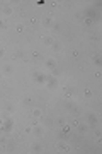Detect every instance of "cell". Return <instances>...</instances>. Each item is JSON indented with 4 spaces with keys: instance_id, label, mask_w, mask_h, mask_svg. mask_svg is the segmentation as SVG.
<instances>
[{
    "instance_id": "26",
    "label": "cell",
    "mask_w": 102,
    "mask_h": 154,
    "mask_svg": "<svg viewBox=\"0 0 102 154\" xmlns=\"http://www.w3.org/2000/svg\"><path fill=\"white\" fill-rule=\"evenodd\" d=\"M7 111H9V113H14V111H15V108H14L12 105H9V106H7Z\"/></svg>"
},
{
    "instance_id": "6",
    "label": "cell",
    "mask_w": 102,
    "mask_h": 154,
    "mask_svg": "<svg viewBox=\"0 0 102 154\" xmlns=\"http://www.w3.org/2000/svg\"><path fill=\"white\" fill-rule=\"evenodd\" d=\"M12 72H14V67H12L10 63H5V65H4V74H5V75H10Z\"/></svg>"
},
{
    "instance_id": "24",
    "label": "cell",
    "mask_w": 102,
    "mask_h": 154,
    "mask_svg": "<svg viewBox=\"0 0 102 154\" xmlns=\"http://www.w3.org/2000/svg\"><path fill=\"white\" fill-rule=\"evenodd\" d=\"M63 7H66V9H70V7H73V2H65V4H63Z\"/></svg>"
},
{
    "instance_id": "29",
    "label": "cell",
    "mask_w": 102,
    "mask_h": 154,
    "mask_svg": "<svg viewBox=\"0 0 102 154\" xmlns=\"http://www.w3.org/2000/svg\"><path fill=\"white\" fill-rule=\"evenodd\" d=\"M75 19H82V12H75Z\"/></svg>"
},
{
    "instance_id": "4",
    "label": "cell",
    "mask_w": 102,
    "mask_h": 154,
    "mask_svg": "<svg viewBox=\"0 0 102 154\" xmlns=\"http://www.w3.org/2000/svg\"><path fill=\"white\" fill-rule=\"evenodd\" d=\"M77 127H78V132H80V133H87V130H89L90 125H89V123H78Z\"/></svg>"
},
{
    "instance_id": "28",
    "label": "cell",
    "mask_w": 102,
    "mask_h": 154,
    "mask_svg": "<svg viewBox=\"0 0 102 154\" xmlns=\"http://www.w3.org/2000/svg\"><path fill=\"white\" fill-rule=\"evenodd\" d=\"M51 70H53V75H60V74H61L58 69H51Z\"/></svg>"
},
{
    "instance_id": "30",
    "label": "cell",
    "mask_w": 102,
    "mask_h": 154,
    "mask_svg": "<svg viewBox=\"0 0 102 154\" xmlns=\"http://www.w3.org/2000/svg\"><path fill=\"white\" fill-rule=\"evenodd\" d=\"M94 133H95V137H97V139H100V130H95Z\"/></svg>"
},
{
    "instance_id": "22",
    "label": "cell",
    "mask_w": 102,
    "mask_h": 154,
    "mask_svg": "<svg viewBox=\"0 0 102 154\" xmlns=\"http://www.w3.org/2000/svg\"><path fill=\"white\" fill-rule=\"evenodd\" d=\"M53 31H54V33H60V31H61V26H60V24H54V26H53Z\"/></svg>"
},
{
    "instance_id": "20",
    "label": "cell",
    "mask_w": 102,
    "mask_h": 154,
    "mask_svg": "<svg viewBox=\"0 0 102 154\" xmlns=\"http://www.w3.org/2000/svg\"><path fill=\"white\" fill-rule=\"evenodd\" d=\"M32 58H36V60H37V58H41V53H39L37 50H34V51H32Z\"/></svg>"
},
{
    "instance_id": "3",
    "label": "cell",
    "mask_w": 102,
    "mask_h": 154,
    "mask_svg": "<svg viewBox=\"0 0 102 154\" xmlns=\"http://www.w3.org/2000/svg\"><path fill=\"white\" fill-rule=\"evenodd\" d=\"M87 118H89V125H95V123L99 122V118H97V115H95V113H89V115H87Z\"/></svg>"
},
{
    "instance_id": "17",
    "label": "cell",
    "mask_w": 102,
    "mask_h": 154,
    "mask_svg": "<svg viewBox=\"0 0 102 154\" xmlns=\"http://www.w3.org/2000/svg\"><path fill=\"white\" fill-rule=\"evenodd\" d=\"M89 40H90V41H97V40H99V36H97L95 33H90V34H89Z\"/></svg>"
},
{
    "instance_id": "5",
    "label": "cell",
    "mask_w": 102,
    "mask_h": 154,
    "mask_svg": "<svg viewBox=\"0 0 102 154\" xmlns=\"http://www.w3.org/2000/svg\"><path fill=\"white\" fill-rule=\"evenodd\" d=\"M41 40H43V43H44L46 46H51V45H53V41H54L53 38H49V36H41Z\"/></svg>"
},
{
    "instance_id": "10",
    "label": "cell",
    "mask_w": 102,
    "mask_h": 154,
    "mask_svg": "<svg viewBox=\"0 0 102 154\" xmlns=\"http://www.w3.org/2000/svg\"><path fill=\"white\" fill-rule=\"evenodd\" d=\"M43 24H44L46 28H51V26H53V19H51V17H46L44 21H43Z\"/></svg>"
},
{
    "instance_id": "2",
    "label": "cell",
    "mask_w": 102,
    "mask_h": 154,
    "mask_svg": "<svg viewBox=\"0 0 102 154\" xmlns=\"http://www.w3.org/2000/svg\"><path fill=\"white\" fill-rule=\"evenodd\" d=\"M32 132H34V135H37V137H43V135H44V128L39 127V125L32 127Z\"/></svg>"
},
{
    "instance_id": "25",
    "label": "cell",
    "mask_w": 102,
    "mask_h": 154,
    "mask_svg": "<svg viewBox=\"0 0 102 154\" xmlns=\"http://www.w3.org/2000/svg\"><path fill=\"white\" fill-rule=\"evenodd\" d=\"M66 108H68L70 111H73V110H75V105H73V103H68V105H66Z\"/></svg>"
},
{
    "instance_id": "19",
    "label": "cell",
    "mask_w": 102,
    "mask_h": 154,
    "mask_svg": "<svg viewBox=\"0 0 102 154\" xmlns=\"http://www.w3.org/2000/svg\"><path fill=\"white\" fill-rule=\"evenodd\" d=\"M92 62L94 65H100V56H92Z\"/></svg>"
},
{
    "instance_id": "9",
    "label": "cell",
    "mask_w": 102,
    "mask_h": 154,
    "mask_svg": "<svg viewBox=\"0 0 102 154\" xmlns=\"http://www.w3.org/2000/svg\"><path fill=\"white\" fill-rule=\"evenodd\" d=\"M54 125H56V127H63V125H65V118H63V117H60V118H56Z\"/></svg>"
},
{
    "instance_id": "1",
    "label": "cell",
    "mask_w": 102,
    "mask_h": 154,
    "mask_svg": "<svg viewBox=\"0 0 102 154\" xmlns=\"http://www.w3.org/2000/svg\"><path fill=\"white\" fill-rule=\"evenodd\" d=\"M56 149L61 151V152H66V151H70V146L65 140H60V142H56Z\"/></svg>"
},
{
    "instance_id": "15",
    "label": "cell",
    "mask_w": 102,
    "mask_h": 154,
    "mask_svg": "<svg viewBox=\"0 0 102 154\" xmlns=\"http://www.w3.org/2000/svg\"><path fill=\"white\" fill-rule=\"evenodd\" d=\"M0 29H7V21H5V19H0Z\"/></svg>"
},
{
    "instance_id": "14",
    "label": "cell",
    "mask_w": 102,
    "mask_h": 154,
    "mask_svg": "<svg viewBox=\"0 0 102 154\" xmlns=\"http://www.w3.org/2000/svg\"><path fill=\"white\" fill-rule=\"evenodd\" d=\"M15 31H17L19 34H22V33H24V24H17V26H15Z\"/></svg>"
},
{
    "instance_id": "7",
    "label": "cell",
    "mask_w": 102,
    "mask_h": 154,
    "mask_svg": "<svg viewBox=\"0 0 102 154\" xmlns=\"http://www.w3.org/2000/svg\"><path fill=\"white\" fill-rule=\"evenodd\" d=\"M51 48H53L54 51H61V48H63V45H61L60 41H53V45H51Z\"/></svg>"
},
{
    "instance_id": "23",
    "label": "cell",
    "mask_w": 102,
    "mask_h": 154,
    "mask_svg": "<svg viewBox=\"0 0 102 154\" xmlns=\"http://www.w3.org/2000/svg\"><path fill=\"white\" fill-rule=\"evenodd\" d=\"M0 144H2V146H7V144H9V140H7L5 137H0Z\"/></svg>"
},
{
    "instance_id": "8",
    "label": "cell",
    "mask_w": 102,
    "mask_h": 154,
    "mask_svg": "<svg viewBox=\"0 0 102 154\" xmlns=\"http://www.w3.org/2000/svg\"><path fill=\"white\" fill-rule=\"evenodd\" d=\"M32 151L34 152H43V144H39V142L32 144Z\"/></svg>"
},
{
    "instance_id": "18",
    "label": "cell",
    "mask_w": 102,
    "mask_h": 154,
    "mask_svg": "<svg viewBox=\"0 0 102 154\" xmlns=\"http://www.w3.org/2000/svg\"><path fill=\"white\" fill-rule=\"evenodd\" d=\"M32 117H34V118H39V117H41V110H37V108L32 110Z\"/></svg>"
},
{
    "instance_id": "27",
    "label": "cell",
    "mask_w": 102,
    "mask_h": 154,
    "mask_svg": "<svg viewBox=\"0 0 102 154\" xmlns=\"http://www.w3.org/2000/svg\"><path fill=\"white\" fill-rule=\"evenodd\" d=\"M4 55H5V48H2V46H0V58H2Z\"/></svg>"
},
{
    "instance_id": "16",
    "label": "cell",
    "mask_w": 102,
    "mask_h": 154,
    "mask_svg": "<svg viewBox=\"0 0 102 154\" xmlns=\"http://www.w3.org/2000/svg\"><path fill=\"white\" fill-rule=\"evenodd\" d=\"M72 94H73V89L72 87H65V96H66V98H70Z\"/></svg>"
},
{
    "instance_id": "31",
    "label": "cell",
    "mask_w": 102,
    "mask_h": 154,
    "mask_svg": "<svg viewBox=\"0 0 102 154\" xmlns=\"http://www.w3.org/2000/svg\"><path fill=\"white\" fill-rule=\"evenodd\" d=\"M0 43H2V38H0Z\"/></svg>"
},
{
    "instance_id": "11",
    "label": "cell",
    "mask_w": 102,
    "mask_h": 154,
    "mask_svg": "<svg viewBox=\"0 0 102 154\" xmlns=\"http://www.w3.org/2000/svg\"><path fill=\"white\" fill-rule=\"evenodd\" d=\"M12 12H14V10H12L10 5H5V7H4V14H5V15H12Z\"/></svg>"
},
{
    "instance_id": "12",
    "label": "cell",
    "mask_w": 102,
    "mask_h": 154,
    "mask_svg": "<svg viewBox=\"0 0 102 154\" xmlns=\"http://www.w3.org/2000/svg\"><path fill=\"white\" fill-rule=\"evenodd\" d=\"M46 65H48L49 69H56V60H53V58H49V60L46 62Z\"/></svg>"
},
{
    "instance_id": "13",
    "label": "cell",
    "mask_w": 102,
    "mask_h": 154,
    "mask_svg": "<svg viewBox=\"0 0 102 154\" xmlns=\"http://www.w3.org/2000/svg\"><path fill=\"white\" fill-rule=\"evenodd\" d=\"M92 94H94V92H92V89H89V87H87V89H84V96H85V98H92Z\"/></svg>"
},
{
    "instance_id": "21",
    "label": "cell",
    "mask_w": 102,
    "mask_h": 154,
    "mask_svg": "<svg viewBox=\"0 0 102 154\" xmlns=\"http://www.w3.org/2000/svg\"><path fill=\"white\" fill-rule=\"evenodd\" d=\"M72 56H73V58H78V56H80V51H78V50H73V51H72Z\"/></svg>"
}]
</instances>
